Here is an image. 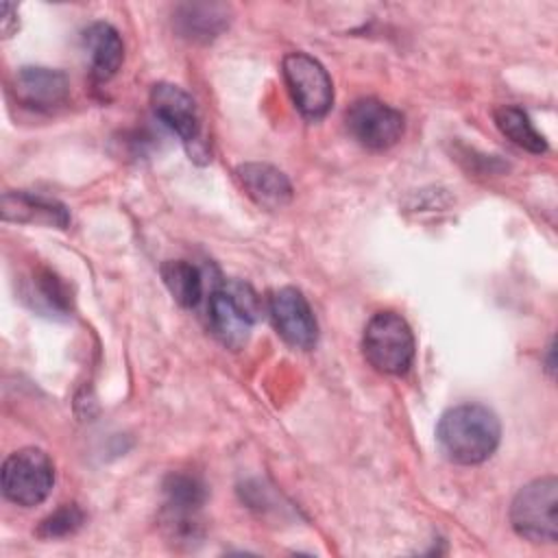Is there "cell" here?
Wrapping results in <instances>:
<instances>
[{"label":"cell","instance_id":"7","mask_svg":"<svg viewBox=\"0 0 558 558\" xmlns=\"http://www.w3.org/2000/svg\"><path fill=\"white\" fill-rule=\"evenodd\" d=\"M344 122L351 137L368 150L392 148L405 131L403 113L377 98L355 100L347 109Z\"/></svg>","mask_w":558,"mask_h":558},{"label":"cell","instance_id":"11","mask_svg":"<svg viewBox=\"0 0 558 558\" xmlns=\"http://www.w3.org/2000/svg\"><path fill=\"white\" fill-rule=\"evenodd\" d=\"M0 211L4 220L26 222V225H44L65 229L70 225V214L63 203L33 194V192H4L0 201Z\"/></svg>","mask_w":558,"mask_h":558},{"label":"cell","instance_id":"17","mask_svg":"<svg viewBox=\"0 0 558 558\" xmlns=\"http://www.w3.org/2000/svg\"><path fill=\"white\" fill-rule=\"evenodd\" d=\"M166 493V508L172 512V519H190L203 501H205V486L198 477L187 473H170L163 482Z\"/></svg>","mask_w":558,"mask_h":558},{"label":"cell","instance_id":"20","mask_svg":"<svg viewBox=\"0 0 558 558\" xmlns=\"http://www.w3.org/2000/svg\"><path fill=\"white\" fill-rule=\"evenodd\" d=\"M17 7L11 4V2H2L0 4V31H2V37H11V33L17 28Z\"/></svg>","mask_w":558,"mask_h":558},{"label":"cell","instance_id":"3","mask_svg":"<svg viewBox=\"0 0 558 558\" xmlns=\"http://www.w3.org/2000/svg\"><path fill=\"white\" fill-rule=\"evenodd\" d=\"M510 523L525 541L554 543L558 538V480L547 475L525 484L512 499Z\"/></svg>","mask_w":558,"mask_h":558},{"label":"cell","instance_id":"13","mask_svg":"<svg viewBox=\"0 0 558 558\" xmlns=\"http://www.w3.org/2000/svg\"><path fill=\"white\" fill-rule=\"evenodd\" d=\"M83 46L89 54L96 81H109L124 61V44L120 33L107 22H94L83 31Z\"/></svg>","mask_w":558,"mask_h":558},{"label":"cell","instance_id":"19","mask_svg":"<svg viewBox=\"0 0 558 558\" xmlns=\"http://www.w3.org/2000/svg\"><path fill=\"white\" fill-rule=\"evenodd\" d=\"M83 521H85V514L76 504H63L39 523L37 534L44 538H61V536L74 534L83 525Z\"/></svg>","mask_w":558,"mask_h":558},{"label":"cell","instance_id":"10","mask_svg":"<svg viewBox=\"0 0 558 558\" xmlns=\"http://www.w3.org/2000/svg\"><path fill=\"white\" fill-rule=\"evenodd\" d=\"M68 76L50 68H20L13 92L17 100L35 111H52L68 98Z\"/></svg>","mask_w":558,"mask_h":558},{"label":"cell","instance_id":"5","mask_svg":"<svg viewBox=\"0 0 558 558\" xmlns=\"http://www.w3.org/2000/svg\"><path fill=\"white\" fill-rule=\"evenodd\" d=\"M0 484L9 501L24 508L39 506L52 490L54 464L44 449H17L2 462Z\"/></svg>","mask_w":558,"mask_h":558},{"label":"cell","instance_id":"15","mask_svg":"<svg viewBox=\"0 0 558 558\" xmlns=\"http://www.w3.org/2000/svg\"><path fill=\"white\" fill-rule=\"evenodd\" d=\"M22 294H24V301L39 314L57 316V314H68L70 310V294L65 286L54 272L46 268L33 270L31 277L24 279Z\"/></svg>","mask_w":558,"mask_h":558},{"label":"cell","instance_id":"18","mask_svg":"<svg viewBox=\"0 0 558 558\" xmlns=\"http://www.w3.org/2000/svg\"><path fill=\"white\" fill-rule=\"evenodd\" d=\"M161 279L179 305L183 307L198 305L203 296V277L194 264L185 259L166 262L161 264Z\"/></svg>","mask_w":558,"mask_h":558},{"label":"cell","instance_id":"8","mask_svg":"<svg viewBox=\"0 0 558 558\" xmlns=\"http://www.w3.org/2000/svg\"><path fill=\"white\" fill-rule=\"evenodd\" d=\"M268 312L277 333L294 349H312L318 340L316 316L301 290L286 286L272 292Z\"/></svg>","mask_w":558,"mask_h":558},{"label":"cell","instance_id":"14","mask_svg":"<svg viewBox=\"0 0 558 558\" xmlns=\"http://www.w3.org/2000/svg\"><path fill=\"white\" fill-rule=\"evenodd\" d=\"M177 28L192 41H211L229 24V7L218 2L183 4L177 11Z\"/></svg>","mask_w":558,"mask_h":558},{"label":"cell","instance_id":"1","mask_svg":"<svg viewBox=\"0 0 558 558\" xmlns=\"http://www.w3.org/2000/svg\"><path fill=\"white\" fill-rule=\"evenodd\" d=\"M501 425L497 414L482 403L449 408L436 425V442L456 464H480L499 447Z\"/></svg>","mask_w":558,"mask_h":558},{"label":"cell","instance_id":"9","mask_svg":"<svg viewBox=\"0 0 558 558\" xmlns=\"http://www.w3.org/2000/svg\"><path fill=\"white\" fill-rule=\"evenodd\" d=\"M153 113L187 146L201 137V118L194 98L172 83H155L150 89Z\"/></svg>","mask_w":558,"mask_h":558},{"label":"cell","instance_id":"2","mask_svg":"<svg viewBox=\"0 0 558 558\" xmlns=\"http://www.w3.org/2000/svg\"><path fill=\"white\" fill-rule=\"evenodd\" d=\"M414 333L397 312H377L364 327V357L384 375H405L414 362Z\"/></svg>","mask_w":558,"mask_h":558},{"label":"cell","instance_id":"6","mask_svg":"<svg viewBox=\"0 0 558 558\" xmlns=\"http://www.w3.org/2000/svg\"><path fill=\"white\" fill-rule=\"evenodd\" d=\"M281 72L299 113L314 122L325 118L333 102V83L323 63L305 52H290L283 57Z\"/></svg>","mask_w":558,"mask_h":558},{"label":"cell","instance_id":"12","mask_svg":"<svg viewBox=\"0 0 558 558\" xmlns=\"http://www.w3.org/2000/svg\"><path fill=\"white\" fill-rule=\"evenodd\" d=\"M235 174L246 194L264 209H281L292 201V185L288 177L270 163H242Z\"/></svg>","mask_w":558,"mask_h":558},{"label":"cell","instance_id":"16","mask_svg":"<svg viewBox=\"0 0 558 558\" xmlns=\"http://www.w3.org/2000/svg\"><path fill=\"white\" fill-rule=\"evenodd\" d=\"M497 129L517 146L541 155L547 150V140L534 129L530 116L517 105H504L495 109Z\"/></svg>","mask_w":558,"mask_h":558},{"label":"cell","instance_id":"4","mask_svg":"<svg viewBox=\"0 0 558 558\" xmlns=\"http://www.w3.org/2000/svg\"><path fill=\"white\" fill-rule=\"evenodd\" d=\"M209 325L222 344L242 349L248 342L253 323L259 312V299L251 286L242 281H227L209 296Z\"/></svg>","mask_w":558,"mask_h":558}]
</instances>
